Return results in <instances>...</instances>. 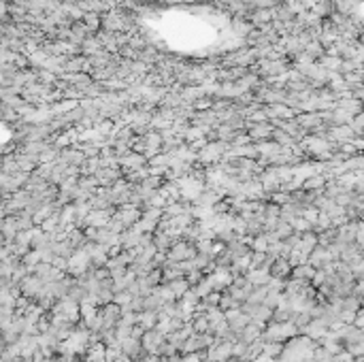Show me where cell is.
<instances>
[{"mask_svg": "<svg viewBox=\"0 0 364 362\" xmlns=\"http://www.w3.org/2000/svg\"><path fill=\"white\" fill-rule=\"evenodd\" d=\"M315 269L309 267V264H298V267H294L292 271H290V275H292V279H300V281H311Z\"/></svg>", "mask_w": 364, "mask_h": 362, "instance_id": "11", "label": "cell"}, {"mask_svg": "<svg viewBox=\"0 0 364 362\" xmlns=\"http://www.w3.org/2000/svg\"><path fill=\"white\" fill-rule=\"evenodd\" d=\"M162 343H164V334L155 332L153 328L145 330L143 337H141V347H143V352H147V354H155L158 356V349H160Z\"/></svg>", "mask_w": 364, "mask_h": 362, "instance_id": "5", "label": "cell"}, {"mask_svg": "<svg viewBox=\"0 0 364 362\" xmlns=\"http://www.w3.org/2000/svg\"><path fill=\"white\" fill-rule=\"evenodd\" d=\"M318 347V341L309 339V337H292L288 345L281 349V362H311L313 349Z\"/></svg>", "mask_w": 364, "mask_h": 362, "instance_id": "1", "label": "cell"}, {"mask_svg": "<svg viewBox=\"0 0 364 362\" xmlns=\"http://www.w3.org/2000/svg\"><path fill=\"white\" fill-rule=\"evenodd\" d=\"M281 349H283V343H275V341H269V343H264L262 345V354L266 358H279L281 356Z\"/></svg>", "mask_w": 364, "mask_h": 362, "instance_id": "16", "label": "cell"}, {"mask_svg": "<svg viewBox=\"0 0 364 362\" xmlns=\"http://www.w3.org/2000/svg\"><path fill=\"white\" fill-rule=\"evenodd\" d=\"M196 256V247L190 241H179V243H173L166 251V258L171 262H184V260H192Z\"/></svg>", "mask_w": 364, "mask_h": 362, "instance_id": "3", "label": "cell"}, {"mask_svg": "<svg viewBox=\"0 0 364 362\" xmlns=\"http://www.w3.org/2000/svg\"><path fill=\"white\" fill-rule=\"evenodd\" d=\"M290 271H292V267H290V262L285 258H281V256L275 258L273 264H271V269H269L271 277H281V279H285V277L290 275Z\"/></svg>", "mask_w": 364, "mask_h": 362, "instance_id": "9", "label": "cell"}, {"mask_svg": "<svg viewBox=\"0 0 364 362\" xmlns=\"http://www.w3.org/2000/svg\"><path fill=\"white\" fill-rule=\"evenodd\" d=\"M86 358H88V362H102V360H105V345H102L100 341L88 345Z\"/></svg>", "mask_w": 364, "mask_h": 362, "instance_id": "12", "label": "cell"}, {"mask_svg": "<svg viewBox=\"0 0 364 362\" xmlns=\"http://www.w3.org/2000/svg\"><path fill=\"white\" fill-rule=\"evenodd\" d=\"M207 362H228L232 358V343L215 339V343L211 347H207Z\"/></svg>", "mask_w": 364, "mask_h": 362, "instance_id": "4", "label": "cell"}, {"mask_svg": "<svg viewBox=\"0 0 364 362\" xmlns=\"http://www.w3.org/2000/svg\"><path fill=\"white\" fill-rule=\"evenodd\" d=\"M158 322V313L155 311H147V309H143L137 313V326H141L143 330H151L153 326Z\"/></svg>", "mask_w": 364, "mask_h": 362, "instance_id": "10", "label": "cell"}, {"mask_svg": "<svg viewBox=\"0 0 364 362\" xmlns=\"http://www.w3.org/2000/svg\"><path fill=\"white\" fill-rule=\"evenodd\" d=\"M173 245V239L168 237L166 232H158L155 230V237H153V247L160 249V251H168V247Z\"/></svg>", "mask_w": 364, "mask_h": 362, "instance_id": "15", "label": "cell"}, {"mask_svg": "<svg viewBox=\"0 0 364 362\" xmlns=\"http://www.w3.org/2000/svg\"><path fill=\"white\" fill-rule=\"evenodd\" d=\"M249 322H251V320H249V316H245V313L241 311V313H239L237 318H232V320L228 322V328L232 330V332H237V334H239V332H241L243 328H245V326H247Z\"/></svg>", "mask_w": 364, "mask_h": 362, "instance_id": "13", "label": "cell"}, {"mask_svg": "<svg viewBox=\"0 0 364 362\" xmlns=\"http://www.w3.org/2000/svg\"><path fill=\"white\" fill-rule=\"evenodd\" d=\"M347 352L354 356V358H362V354H364V347H362V343H345L343 345Z\"/></svg>", "mask_w": 364, "mask_h": 362, "instance_id": "17", "label": "cell"}, {"mask_svg": "<svg viewBox=\"0 0 364 362\" xmlns=\"http://www.w3.org/2000/svg\"><path fill=\"white\" fill-rule=\"evenodd\" d=\"M262 326H258V324H253V322H249L245 328H243L241 332H239V341L241 343H253V341H258L260 339V334H262Z\"/></svg>", "mask_w": 364, "mask_h": 362, "instance_id": "6", "label": "cell"}, {"mask_svg": "<svg viewBox=\"0 0 364 362\" xmlns=\"http://www.w3.org/2000/svg\"><path fill=\"white\" fill-rule=\"evenodd\" d=\"M296 334H298V328L292 322H273L269 328L260 334V341H264V343H269V341L283 343V341L292 339V337H296Z\"/></svg>", "mask_w": 364, "mask_h": 362, "instance_id": "2", "label": "cell"}, {"mask_svg": "<svg viewBox=\"0 0 364 362\" xmlns=\"http://www.w3.org/2000/svg\"><path fill=\"white\" fill-rule=\"evenodd\" d=\"M245 279H247L253 288H262V286L269 283L271 273L266 271V269H251V271H247V273H245Z\"/></svg>", "mask_w": 364, "mask_h": 362, "instance_id": "7", "label": "cell"}, {"mask_svg": "<svg viewBox=\"0 0 364 362\" xmlns=\"http://www.w3.org/2000/svg\"><path fill=\"white\" fill-rule=\"evenodd\" d=\"M168 288L173 290V294H175V300L184 296L188 290H190V283L186 281V277H181V279H175V281H168Z\"/></svg>", "mask_w": 364, "mask_h": 362, "instance_id": "14", "label": "cell"}, {"mask_svg": "<svg viewBox=\"0 0 364 362\" xmlns=\"http://www.w3.org/2000/svg\"><path fill=\"white\" fill-rule=\"evenodd\" d=\"M121 352H124L128 358H132V360H139L145 354L143 347H141V339H132V337H128V339L121 343Z\"/></svg>", "mask_w": 364, "mask_h": 362, "instance_id": "8", "label": "cell"}]
</instances>
